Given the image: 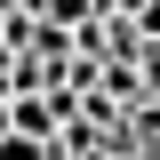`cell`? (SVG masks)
Returning a JSON list of instances; mask_svg holds the SVG:
<instances>
[{"instance_id":"1","label":"cell","mask_w":160,"mask_h":160,"mask_svg":"<svg viewBox=\"0 0 160 160\" xmlns=\"http://www.w3.org/2000/svg\"><path fill=\"white\" fill-rule=\"evenodd\" d=\"M0 160H56V144H48V136H16V128H8V136H0Z\"/></svg>"},{"instance_id":"2","label":"cell","mask_w":160,"mask_h":160,"mask_svg":"<svg viewBox=\"0 0 160 160\" xmlns=\"http://www.w3.org/2000/svg\"><path fill=\"white\" fill-rule=\"evenodd\" d=\"M136 80H152V88H160V48H144V56H136Z\"/></svg>"},{"instance_id":"3","label":"cell","mask_w":160,"mask_h":160,"mask_svg":"<svg viewBox=\"0 0 160 160\" xmlns=\"http://www.w3.org/2000/svg\"><path fill=\"white\" fill-rule=\"evenodd\" d=\"M104 8H152V0H104Z\"/></svg>"},{"instance_id":"4","label":"cell","mask_w":160,"mask_h":160,"mask_svg":"<svg viewBox=\"0 0 160 160\" xmlns=\"http://www.w3.org/2000/svg\"><path fill=\"white\" fill-rule=\"evenodd\" d=\"M128 160H160V144H144V152H128Z\"/></svg>"},{"instance_id":"5","label":"cell","mask_w":160,"mask_h":160,"mask_svg":"<svg viewBox=\"0 0 160 160\" xmlns=\"http://www.w3.org/2000/svg\"><path fill=\"white\" fill-rule=\"evenodd\" d=\"M0 136H8V96H0Z\"/></svg>"}]
</instances>
